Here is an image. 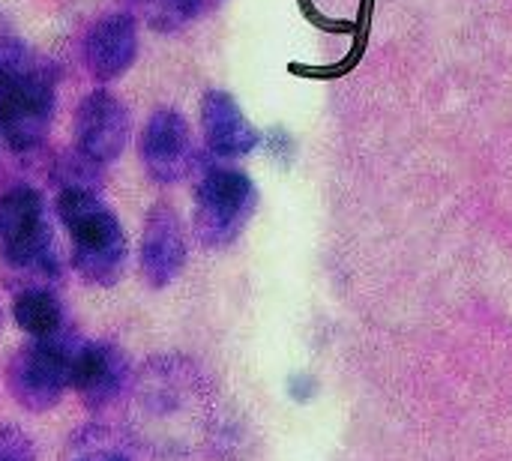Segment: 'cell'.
<instances>
[{"label": "cell", "instance_id": "3957f363", "mask_svg": "<svg viewBox=\"0 0 512 461\" xmlns=\"http://www.w3.org/2000/svg\"><path fill=\"white\" fill-rule=\"evenodd\" d=\"M57 216L72 240V270L93 288L117 285L126 273L129 240L102 192L60 189Z\"/></svg>", "mask_w": 512, "mask_h": 461}, {"label": "cell", "instance_id": "5b68a950", "mask_svg": "<svg viewBox=\"0 0 512 461\" xmlns=\"http://www.w3.org/2000/svg\"><path fill=\"white\" fill-rule=\"evenodd\" d=\"M258 204L255 183L246 171L207 162L195 180V210H192V234L210 249H228L246 231Z\"/></svg>", "mask_w": 512, "mask_h": 461}, {"label": "cell", "instance_id": "8992f818", "mask_svg": "<svg viewBox=\"0 0 512 461\" xmlns=\"http://www.w3.org/2000/svg\"><path fill=\"white\" fill-rule=\"evenodd\" d=\"M60 69L51 57L33 60L6 84L0 96V138L12 153H33L51 132L57 111Z\"/></svg>", "mask_w": 512, "mask_h": 461}, {"label": "cell", "instance_id": "8fae6325", "mask_svg": "<svg viewBox=\"0 0 512 461\" xmlns=\"http://www.w3.org/2000/svg\"><path fill=\"white\" fill-rule=\"evenodd\" d=\"M138 57V21L126 9L105 12L84 33V66L99 81L123 78Z\"/></svg>", "mask_w": 512, "mask_h": 461}, {"label": "cell", "instance_id": "e0dca14e", "mask_svg": "<svg viewBox=\"0 0 512 461\" xmlns=\"http://www.w3.org/2000/svg\"><path fill=\"white\" fill-rule=\"evenodd\" d=\"M30 60L33 51L27 48L21 30L6 12H0V84H9Z\"/></svg>", "mask_w": 512, "mask_h": 461}, {"label": "cell", "instance_id": "9a60e30c", "mask_svg": "<svg viewBox=\"0 0 512 461\" xmlns=\"http://www.w3.org/2000/svg\"><path fill=\"white\" fill-rule=\"evenodd\" d=\"M156 33H180L222 6V0H135Z\"/></svg>", "mask_w": 512, "mask_h": 461}, {"label": "cell", "instance_id": "30bf717a", "mask_svg": "<svg viewBox=\"0 0 512 461\" xmlns=\"http://www.w3.org/2000/svg\"><path fill=\"white\" fill-rule=\"evenodd\" d=\"M186 258H189V243L180 213L174 210V204L156 201L144 216L141 243H138V270L144 285L156 291L168 288L183 273Z\"/></svg>", "mask_w": 512, "mask_h": 461}, {"label": "cell", "instance_id": "2e32d148", "mask_svg": "<svg viewBox=\"0 0 512 461\" xmlns=\"http://www.w3.org/2000/svg\"><path fill=\"white\" fill-rule=\"evenodd\" d=\"M54 186H57V192L60 189H90V192H102V165L90 162L78 150H66L54 162Z\"/></svg>", "mask_w": 512, "mask_h": 461}, {"label": "cell", "instance_id": "9c48e42d", "mask_svg": "<svg viewBox=\"0 0 512 461\" xmlns=\"http://www.w3.org/2000/svg\"><path fill=\"white\" fill-rule=\"evenodd\" d=\"M132 135V117L120 96L105 87L90 90L75 108V150L96 165L120 159Z\"/></svg>", "mask_w": 512, "mask_h": 461}, {"label": "cell", "instance_id": "7a4b0ae2", "mask_svg": "<svg viewBox=\"0 0 512 461\" xmlns=\"http://www.w3.org/2000/svg\"><path fill=\"white\" fill-rule=\"evenodd\" d=\"M0 261L18 279V291H54L63 255L45 198L33 186L0 195Z\"/></svg>", "mask_w": 512, "mask_h": 461}, {"label": "cell", "instance_id": "ac0fdd59", "mask_svg": "<svg viewBox=\"0 0 512 461\" xmlns=\"http://www.w3.org/2000/svg\"><path fill=\"white\" fill-rule=\"evenodd\" d=\"M0 461H39L33 438L12 423H0Z\"/></svg>", "mask_w": 512, "mask_h": 461}, {"label": "cell", "instance_id": "4fadbf2b", "mask_svg": "<svg viewBox=\"0 0 512 461\" xmlns=\"http://www.w3.org/2000/svg\"><path fill=\"white\" fill-rule=\"evenodd\" d=\"M141 447L120 426L87 423L69 435L60 461H138Z\"/></svg>", "mask_w": 512, "mask_h": 461}, {"label": "cell", "instance_id": "d6986e66", "mask_svg": "<svg viewBox=\"0 0 512 461\" xmlns=\"http://www.w3.org/2000/svg\"><path fill=\"white\" fill-rule=\"evenodd\" d=\"M3 90H6V84H0V96H3Z\"/></svg>", "mask_w": 512, "mask_h": 461}, {"label": "cell", "instance_id": "7c38bea8", "mask_svg": "<svg viewBox=\"0 0 512 461\" xmlns=\"http://www.w3.org/2000/svg\"><path fill=\"white\" fill-rule=\"evenodd\" d=\"M201 132L213 159H243L261 144V132L243 114L240 102L222 90L210 87L201 96Z\"/></svg>", "mask_w": 512, "mask_h": 461}, {"label": "cell", "instance_id": "6da1fadb", "mask_svg": "<svg viewBox=\"0 0 512 461\" xmlns=\"http://www.w3.org/2000/svg\"><path fill=\"white\" fill-rule=\"evenodd\" d=\"M138 432H129L132 441L144 447L186 450H222L225 426L210 417L216 408L210 375L183 354L150 357L135 375L126 396Z\"/></svg>", "mask_w": 512, "mask_h": 461}, {"label": "cell", "instance_id": "52a82bcc", "mask_svg": "<svg viewBox=\"0 0 512 461\" xmlns=\"http://www.w3.org/2000/svg\"><path fill=\"white\" fill-rule=\"evenodd\" d=\"M138 159L147 177L159 186L186 180L198 168L189 120L171 105L156 108L138 135Z\"/></svg>", "mask_w": 512, "mask_h": 461}, {"label": "cell", "instance_id": "5bb4252c", "mask_svg": "<svg viewBox=\"0 0 512 461\" xmlns=\"http://www.w3.org/2000/svg\"><path fill=\"white\" fill-rule=\"evenodd\" d=\"M12 318L30 339H54L69 327L54 291H18L12 303Z\"/></svg>", "mask_w": 512, "mask_h": 461}, {"label": "cell", "instance_id": "ba28073f", "mask_svg": "<svg viewBox=\"0 0 512 461\" xmlns=\"http://www.w3.org/2000/svg\"><path fill=\"white\" fill-rule=\"evenodd\" d=\"M132 363L114 342H84L72 363V390L84 408L102 414L120 408L132 387Z\"/></svg>", "mask_w": 512, "mask_h": 461}, {"label": "cell", "instance_id": "277c9868", "mask_svg": "<svg viewBox=\"0 0 512 461\" xmlns=\"http://www.w3.org/2000/svg\"><path fill=\"white\" fill-rule=\"evenodd\" d=\"M87 339H81L72 324L54 339H30L15 348L6 363V390L18 408L30 414H45L60 405L63 393L72 387V363Z\"/></svg>", "mask_w": 512, "mask_h": 461}]
</instances>
